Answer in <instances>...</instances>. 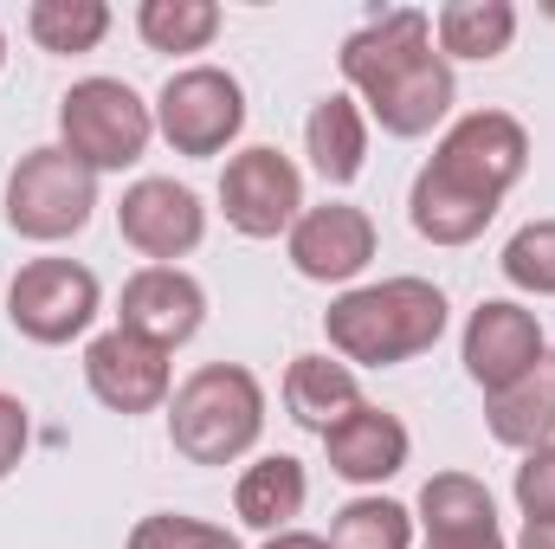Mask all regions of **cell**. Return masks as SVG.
Listing matches in <instances>:
<instances>
[{
  "label": "cell",
  "instance_id": "obj_2",
  "mask_svg": "<svg viewBox=\"0 0 555 549\" xmlns=\"http://www.w3.org/2000/svg\"><path fill=\"white\" fill-rule=\"evenodd\" d=\"M323 336L343 362H362V369L414 362L446 336V291L426 284V278L356 284L323 310Z\"/></svg>",
  "mask_w": 555,
  "mask_h": 549
},
{
  "label": "cell",
  "instance_id": "obj_20",
  "mask_svg": "<svg viewBox=\"0 0 555 549\" xmlns=\"http://www.w3.org/2000/svg\"><path fill=\"white\" fill-rule=\"evenodd\" d=\"M433 39H439V59H472V65H491L511 52L517 39V7L511 0H446L433 13Z\"/></svg>",
  "mask_w": 555,
  "mask_h": 549
},
{
  "label": "cell",
  "instance_id": "obj_23",
  "mask_svg": "<svg viewBox=\"0 0 555 549\" xmlns=\"http://www.w3.org/2000/svg\"><path fill=\"white\" fill-rule=\"evenodd\" d=\"M26 33L39 39V52H98V39L111 33V7L104 0H33Z\"/></svg>",
  "mask_w": 555,
  "mask_h": 549
},
{
  "label": "cell",
  "instance_id": "obj_15",
  "mask_svg": "<svg viewBox=\"0 0 555 549\" xmlns=\"http://www.w3.org/2000/svg\"><path fill=\"white\" fill-rule=\"evenodd\" d=\"M323 452H330V472H336V478H349V485H382V478H395V472L408 465L414 433L401 426V413L362 401L349 420H336V426L323 433Z\"/></svg>",
  "mask_w": 555,
  "mask_h": 549
},
{
  "label": "cell",
  "instance_id": "obj_28",
  "mask_svg": "<svg viewBox=\"0 0 555 549\" xmlns=\"http://www.w3.org/2000/svg\"><path fill=\"white\" fill-rule=\"evenodd\" d=\"M517 505H524V518L555 524V446L524 452V465H517Z\"/></svg>",
  "mask_w": 555,
  "mask_h": 549
},
{
  "label": "cell",
  "instance_id": "obj_22",
  "mask_svg": "<svg viewBox=\"0 0 555 549\" xmlns=\"http://www.w3.org/2000/svg\"><path fill=\"white\" fill-rule=\"evenodd\" d=\"M420 524L426 537H485L498 531V505L472 472H433L420 485Z\"/></svg>",
  "mask_w": 555,
  "mask_h": 549
},
{
  "label": "cell",
  "instance_id": "obj_19",
  "mask_svg": "<svg viewBox=\"0 0 555 549\" xmlns=\"http://www.w3.org/2000/svg\"><path fill=\"white\" fill-rule=\"evenodd\" d=\"M408 220H414L420 240H433V246H472V240L498 220V201H478V194L452 188L446 175L420 168L414 194H408Z\"/></svg>",
  "mask_w": 555,
  "mask_h": 549
},
{
  "label": "cell",
  "instance_id": "obj_26",
  "mask_svg": "<svg viewBox=\"0 0 555 549\" xmlns=\"http://www.w3.org/2000/svg\"><path fill=\"white\" fill-rule=\"evenodd\" d=\"M498 266H504V278H511L517 291H530V297H555V220H530V227H517Z\"/></svg>",
  "mask_w": 555,
  "mask_h": 549
},
{
  "label": "cell",
  "instance_id": "obj_8",
  "mask_svg": "<svg viewBox=\"0 0 555 549\" xmlns=\"http://www.w3.org/2000/svg\"><path fill=\"white\" fill-rule=\"evenodd\" d=\"M98 304H104L98 272L78 266V259H33V266H20L13 291H7L13 330H20L26 343H46V349L85 336V330L98 323Z\"/></svg>",
  "mask_w": 555,
  "mask_h": 549
},
{
  "label": "cell",
  "instance_id": "obj_24",
  "mask_svg": "<svg viewBox=\"0 0 555 549\" xmlns=\"http://www.w3.org/2000/svg\"><path fill=\"white\" fill-rule=\"evenodd\" d=\"M330 549H414V511L395 498H349L330 518Z\"/></svg>",
  "mask_w": 555,
  "mask_h": 549
},
{
  "label": "cell",
  "instance_id": "obj_30",
  "mask_svg": "<svg viewBox=\"0 0 555 549\" xmlns=\"http://www.w3.org/2000/svg\"><path fill=\"white\" fill-rule=\"evenodd\" d=\"M426 549H504L498 531H485V537H426Z\"/></svg>",
  "mask_w": 555,
  "mask_h": 549
},
{
  "label": "cell",
  "instance_id": "obj_5",
  "mask_svg": "<svg viewBox=\"0 0 555 549\" xmlns=\"http://www.w3.org/2000/svg\"><path fill=\"white\" fill-rule=\"evenodd\" d=\"M98 214V175L65 149H26L7 175V227L33 246H59L85 233Z\"/></svg>",
  "mask_w": 555,
  "mask_h": 549
},
{
  "label": "cell",
  "instance_id": "obj_14",
  "mask_svg": "<svg viewBox=\"0 0 555 549\" xmlns=\"http://www.w3.org/2000/svg\"><path fill=\"white\" fill-rule=\"evenodd\" d=\"M207 323V291L181 266H142L124 284V304H117V330H137L149 343H162L168 356Z\"/></svg>",
  "mask_w": 555,
  "mask_h": 549
},
{
  "label": "cell",
  "instance_id": "obj_13",
  "mask_svg": "<svg viewBox=\"0 0 555 549\" xmlns=\"http://www.w3.org/2000/svg\"><path fill=\"white\" fill-rule=\"evenodd\" d=\"M284 246H291V266L310 284H349L375 259V220L356 201H323V207L297 214V227H291Z\"/></svg>",
  "mask_w": 555,
  "mask_h": 549
},
{
  "label": "cell",
  "instance_id": "obj_12",
  "mask_svg": "<svg viewBox=\"0 0 555 549\" xmlns=\"http://www.w3.org/2000/svg\"><path fill=\"white\" fill-rule=\"evenodd\" d=\"M550 349H543V323H537V310H524V304H511V297H485L478 310H472V323H465V375L485 388V395H498V388H511L524 369H537Z\"/></svg>",
  "mask_w": 555,
  "mask_h": 549
},
{
  "label": "cell",
  "instance_id": "obj_10",
  "mask_svg": "<svg viewBox=\"0 0 555 549\" xmlns=\"http://www.w3.org/2000/svg\"><path fill=\"white\" fill-rule=\"evenodd\" d=\"M117 233L149 266H175V259H188L207 240V207H201L194 188H181L168 175H142L117 201Z\"/></svg>",
  "mask_w": 555,
  "mask_h": 549
},
{
  "label": "cell",
  "instance_id": "obj_33",
  "mask_svg": "<svg viewBox=\"0 0 555 549\" xmlns=\"http://www.w3.org/2000/svg\"><path fill=\"white\" fill-rule=\"evenodd\" d=\"M0 65H7V33H0Z\"/></svg>",
  "mask_w": 555,
  "mask_h": 549
},
{
  "label": "cell",
  "instance_id": "obj_31",
  "mask_svg": "<svg viewBox=\"0 0 555 549\" xmlns=\"http://www.w3.org/2000/svg\"><path fill=\"white\" fill-rule=\"evenodd\" d=\"M259 549H330V537H310V531H278V537H266Z\"/></svg>",
  "mask_w": 555,
  "mask_h": 549
},
{
  "label": "cell",
  "instance_id": "obj_18",
  "mask_svg": "<svg viewBox=\"0 0 555 549\" xmlns=\"http://www.w3.org/2000/svg\"><path fill=\"white\" fill-rule=\"evenodd\" d=\"M304 498H310V478H304V465L291 459V452H266V459H253L246 472H240V485H233V511H240V524L246 531H291V518H304Z\"/></svg>",
  "mask_w": 555,
  "mask_h": 549
},
{
  "label": "cell",
  "instance_id": "obj_6",
  "mask_svg": "<svg viewBox=\"0 0 555 549\" xmlns=\"http://www.w3.org/2000/svg\"><path fill=\"white\" fill-rule=\"evenodd\" d=\"M426 168L446 175L452 188H465V194L504 207V194H511V188L524 181V168H530V130H524L511 111H472V117H459V124L439 137V149H433Z\"/></svg>",
  "mask_w": 555,
  "mask_h": 549
},
{
  "label": "cell",
  "instance_id": "obj_11",
  "mask_svg": "<svg viewBox=\"0 0 555 549\" xmlns=\"http://www.w3.org/2000/svg\"><path fill=\"white\" fill-rule=\"evenodd\" d=\"M168 382H175L168 349L137 330H104L85 349V388L111 413H155L168 401Z\"/></svg>",
  "mask_w": 555,
  "mask_h": 549
},
{
  "label": "cell",
  "instance_id": "obj_4",
  "mask_svg": "<svg viewBox=\"0 0 555 549\" xmlns=\"http://www.w3.org/2000/svg\"><path fill=\"white\" fill-rule=\"evenodd\" d=\"M59 149L78 155L91 175L137 168L155 137V104H142L124 78H78L59 98Z\"/></svg>",
  "mask_w": 555,
  "mask_h": 549
},
{
  "label": "cell",
  "instance_id": "obj_32",
  "mask_svg": "<svg viewBox=\"0 0 555 549\" xmlns=\"http://www.w3.org/2000/svg\"><path fill=\"white\" fill-rule=\"evenodd\" d=\"M517 549H555V524H537V518H524V537Z\"/></svg>",
  "mask_w": 555,
  "mask_h": 549
},
{
  "label": "cell",
  "instance_id": "obj_3",
  "mask_svg": "<svg viewBox=\"0 0 555 549\" xmlns=\"http://www.w3.org/2000/svg\"><path fill=\"white\" fill-rule=\"evenodd\" d=\"M266 433V388L240 362L194 369L168 401V439L188 465H233Z\"/></svg>",
  "mask_w": 555,
  "mask_h": 549
},
{
  "label": "cell",
  "instance_id": "obj_25",
  "mask_svg": "<svg viewBox=\"0 0 555 549\" xmlns=\"http://www.w3.org/2000/svg\"><path fill=\"white\" fill-rule=\"evenodd\" d=\"M137 33L155 52H207L220 33V7L214 0H142Z\"/></svg>",
  "mask_w": 555,
  "mask_h": 549
},
{
  "label": "cell",
  "instance_id": "obj_9",
  "mask_svg": "<svg viewBox=\"0 0 555 549\" xmlns=\"http://www.w3.org/2000/svg\"><path fill=\"white\" fill-rule=\"evenodd\" d=\"M220 214H227V227L246 233V240H278V233H291L297 214H304V175H297V162L278 155V149H266V142L240 149V155L227 162V175H220Z\"/></svg>",
  "mask_w": 555,
  "mask_h": 549
},
{
  "label": "cell",
  "instance_id": "obj_7",
  "mask_svg": "<svg viewBox=\"0 0 555 549\" xmlns=\"http://www.w3.org/2000/svg\"><path fill=\"white\" fill-rule=\"evenodd\" d=\"M246 130V91L220 65H188L155 98V137L175 155H220Z\"/></svg>",
  "mask_w": 555,
  "mask_h": 549
},
{
  "label": "cell",
  "instance_id": "obj_21",
  "mask_svg": "<svg viewBox=\"0 0 555 549\" xmlns=\"http://www.w3.org/2000/svg\"><path fill=\"white\" fill-rule=\"evenodd\" d=\"M304 149H310V168L330 181V188H349L369 162V117L356 98H323L310 117H304Z\"/></svg>",
  "mask_w": 555,
  "mask_h": 549
},
{
  "label": "cell",
  "instance_id": "obj_17",
  "mask_svg": "<svg viewBox=\"0 0 555 549\" xmlns=\"http://www.w3.org/2000/svg\"><path fill=\"white\" fill-rule=\"evenodd\" d=\"M485 426H491L498 446H517V452L555 446V356L524 369L511 388L485 395Z\"/></svg>",
  "mask_w": 555,
  "mask_h": 549
},
{
  "label": "cell",
  "instance_id": "obj_27",
  "mask_svg": "<svg viewBox=\"0 0 555 549\" xmlns=\"http://www.w3.org/2000/svg\"><path fill=\"white\" fill-rule=\"evenodd\" d=\"M124 549H240V537L207 518H188V511H149V518H137Z\"/></svg>",
  "mask_w": 555,
  "mask_h": 549
},
{
  "label": "cell",
  "instance_id": "obj_1",
  "mask_svg": "<svg viewBox=\"0 0 555 549\" xmlns=\"http://www.w3.org/2000/svg\"><path fill=\"white\" fill-rule=\"evenodd\" d=\"M349 91H362L369 117L388 130V137H426L446 124L452 111V65L433 52V20L414 7H395V13H375L362 33L343 39L336 52Z\"/></svg>",
  "mask_w": 555,
  "mask_h": 549
},
{
  "label": "cell",
  "instance_id": "obj_16",
  "mask_svg": "<svg viewBox=\"0 0 555 549\" xmlns=\"http://www.w3.org/2000/svg\"><path fill=\"white\" fill-rule=\"evenodd\" d=\"M356 408H362V382H356V369L343 356H291V369H284V413L297 426H310L323 439L336 420H349Z\"/></svg>",
  "mask_w": 555,
  "mask_h": 549
},
{
  "label": "cell",
  "instance_id": "obj_29",
  "mask_svg": "<svg viewBox=\"0 0 555 549\" xmlns=\"http://www.w3.org/2000/svg\"><path fill=\"white\" fill-rule=\"evenodd\" d=\"M26 439H33V420H26V401H20V395H0V478H7L13 465H20Z\"/></svg>",
  "mask_w": 555,
  "mask_h": 549
}]
</instances>
